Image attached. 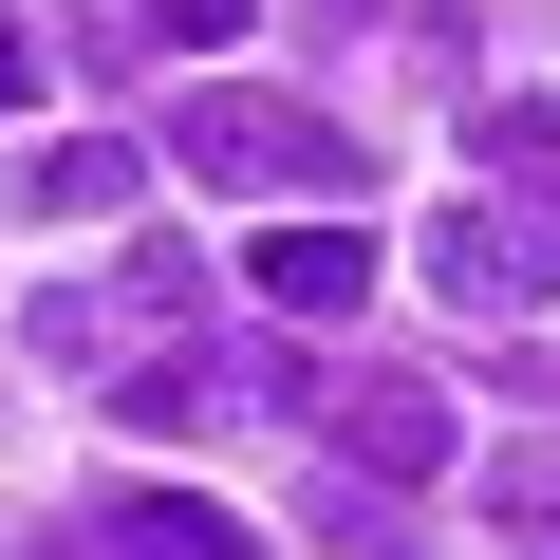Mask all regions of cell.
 <instances>
[{"instance_id": "1", "label": "cell", "mask_w": 560, "mask_h": 560, "mask_svg": "<svg viewBox=\"0 0 560 560\" xmlns=\"http://www.w3.org/2000/svg\"><path fill=\"white\" fill-rule=\"evenodd\" d=\"M168 150H187L206 187H261V206H355V187H374L337 113H300V94H243V75H206V94L168 113Z\"/></svg>"}, {"instance_id": "2", "label": "cell", "mask_w": 560, "mask_h": 560, "mask_svg": "<svg viewBox=\"0 0 560 560\" xmlns=\"http://www.w3.org/2000/svg\"><path fill=\"white\" fill-rule=\"evenodd\" d=\"M168 337H206V261H187V243H131V261H94V280H38V355H57V374H131V355H168Z\"/></svg>"}, {"instance_id": "3", "label": "cell", "mask_w": 560, "mask_h": 560, "mask_svg": "<svg viewBox=\"0 0 560 560\" xmlns=\"http://www.w3.org/2000/svg\"><path fill=\"white\" fill-rule=\"evenodd\" d=\"M430 280H448V300H486V318L560 300V187H541V168H486V206L430 224Z\"/></svg>"}, {"instance_id": "4", "label": "cell", "mask_w": 560, "mask_h": 560, "mask_svg": "<svg viewBox=\"0 0 560 560\" xmlns=\"http://www.w3.org/2000/svg\"><path fill=\"white\" fill-rule=\"evenodd\" d=\"M318 411H337V448H355L374 486H430V467H448V393H430V374H337Z\"/></svg>"}, {"instance_id": "5", "label": "cell", "mask_w": 560, "mask_h": 560, "mask_svg": "<svg viewBox=\"0 0 560 560\" xmlns=\"http://www.w3.org/2000/svg\"><path fill=\"white\" fill-rule=\"evenodd\" d=\"M75 560H261V541L187 486H113V504H75Z\"/></svg>"}, {"instance_id": "6", "label": "cell", "mask_w": 560, "mask_h": 560, "mask_svg": "<svg viewBox=\"0 0 560 560\" xmlns=\"http://www.w3.org/2000/svg\"><path fill=\"white\" fill-rule=\"evenodd\" d=\"M243 280H261L280 318H355V300H374V224H261Z\"/></svg>"}, {"instance_id": "7", "label": "cell", "mask_w": 560, "mask_h": 560, "mask_svg": "<svg viewBox=\"0 0 560 560\" xmlns=\"http://www.w3.org/2000/svg\"><path fill=\"white\" fill-rule=\"evenodd\" d=\"M131 187H150V150H131V131H75V150H38V187H20V206H57V224H113Z\"/></svg>"}, {"instance_id": "8", "label": "cell", "mask_w": 560, "mask_h": 560, "mask_svg": "<svg viewBox=\"0 0 560 560\" xmlns=\"http://www.w3.org/2000/svg\"><path fill=\"white\" fill-rule=\"evenodd\" d=\"M486 523H504V560H560V430H504V467H486Z\"/></svg>"}, {"instance_id": "9", "label": "cell", "mask_w": 560, "mask_h": 560, "mask_svg": "<svg viewBox=\"0 0 560 560\" xmlns=\"http://www.w3.org/2000/svg\"><path fill=\"white\" fill-rule=\"evenodd\" d=\"M113 411H131V430H206V411H224V374H206V337H168V355H131V374H113Z\"/></svg>"}, {"instance_id": "10", "label": "cell", "mask_w": 560, "mask_h": 560, "mask_svg": "<svg viewBox=\"0 0 560 560\" xmlns=\"http://www.w3.org/2000/svg\"><path fill=\"white\" fill-rule=\"evenodd\" d=\"M467 150H486V168H560V113H541V94H486Z\"/></svg>"}, {"instance_id": "11", "label": "cell", "mask_w": 560, "mask_h": 560, "mask_svg": "<svg viewBox=\"0 0 560 560\" xmlns=\"http://www.w3.org/2000/svg\"><path fill=\"white\" fill-rule=\"evenodd\" d=\"M131 20H150V38H187V57H224V38H243V0H131Z\"/></svg>"}, {"instance_id": "12", "label": "cell", "mask_w": 560, "mask_h": 560, "mask_svg": "<svg viewBox=\"0 0 560 560\" xmlns=\"http://www.w3.org/2000/svg\"><path fill=\"white\" fill-rule=\"evenodd\" d=\"M20 94H38V38H20V20H0V113H20Z\"/></svg>"}]
</instances>
